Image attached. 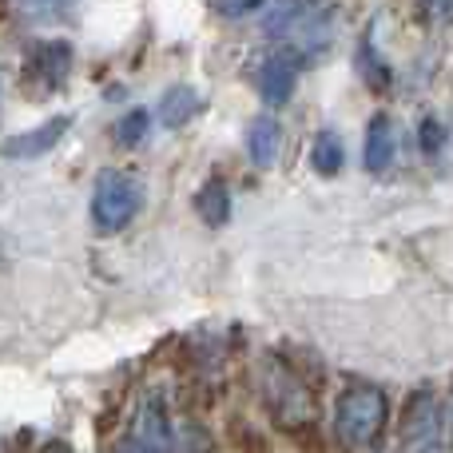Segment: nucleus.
Listing matches in <instances>:
<instances>
[{
  "label": "nucleus",
  "mask_w": 453,
  "mask_h": 453,
  "mask_svg": "<svg viewBox=\"0 0 453 453\" xmlns=\"http://www.w3.org/2000/svg\"><path fill=\"white\" fill-rule=\"evenodd\" d=\"M263 32L266 40H274V52H282L303 68L330 48L334 4H326V0H274L263 20Z\"/></svg>",
  "instance_id": "obj_1"
},
{
  "label": "nucleus",
  "mask_w": 453,
  "mask_h": 453,
  "mask_svg": "<svg viewBox=\"0 0 453 453\" xmlns=\"http://www.w3.org/2000/svg\"><path fill=\"white\" fill-rule=\"evenodd\" d=\"M258 390H263V406L279 430L303 434L319 422V398H314V390L282 358L258 362Z\"/></svg>",
  "instance_id": "obj_2"
},
{
  "label": "nucleus",
  "mask_w": 453,
  "mask_h": 453,
  "mask_svg": "<svg viewBox=\"0 0 453 453\" xmlns=\"http://www.w3.org/2000/svg\"><path fill=\"white\" fill-rule=\"evenodd\" d=\"M390 426V398L378 386H350L334 402V434L346 449L382 446Z\"/></svg>",
  "instance_id": "obj_3"
},
{
  "label": "nucleus",
  "mask_w": 453,
  "mask_h": 453,
  "mask_svg": "<svg viewBox=\"0 0 453 453\" xmlns=\"http://www.w3.org/2000/svg\"><path fill=\"white\" fill-rule=\"evenodd\" d=\"M143 207V183L132 172H104L92 191V223L100 234H119Z\"/></svg>",
  "instance_id": "obj_4"
},
{
  "label": "nucleus",
  "mask_w": 453,
  "mask_h": 453,
  "mask_svg": "<svg viewBox=\"0 0 453 453\" xmlns=\"http://www.w3.org/2000/svg\"><path fill=\"white\" fill-rule=\"evenodd\" d=\"M119 449H180L172 426V410H167L164 390H143L132 414V438L119 441Z\"/></svg>",
  "instance_id": "obj_5"
},
{
  "label": "nucleus",
  "mask_w": 453,
  "mask_h": 453,
  "mask_svg": "<svg viewBox=\"0 0 453 453\" xmlns=\"http://www.w3.org/2000/svg\"><path fill=\"white\" fill-rule=\"evenodd\" d=\"M441 430H446V410L434 390H414L402 410L398 422V446L402 449H441Z\"/></svg>",
  "instance_id": "obj_6"
},
{
  "label": "nucleus",
  "mask_w": 453,
  "mask_h": 453,
  "mask_svg": "<svg viewBox=\"0 0 453 453\" xmlns=\"http://www.w3.org/2000/svg\"><path fill=\"white\" fill-rule=\"evenodd\" d=\"M72 72V44L68 40H40L24 56V88L32 96H52L64 88Z\"/></svg>",
  "instance_id": "obj_7"
},
{
  "label": "nucleus",
  "mask_w": 453,
  "mask_h": 453,
  "mask_svg": "<svg viewBox=\"0 0 453 453\" xmlns=\"http://www.w3.org/2000/svg\"><path fill=\"white\" fill-rule=\"evenodd\" d=\"M295 80H298V64L287 60L282 52H271L255 68V88L266 100V108H282V104L295 96Z\"/></svg>",
  "instance_id": "obj_8"
},
{
  "label": "nucleus",
  "mask_w": 453,
  "mask_h": 453,
  "mask_svg": "<svg viewBox=\"0 0 453 453\" xmlns=\"http://www.w3.org/2000/svg\"><path fill=\"white\" fill-rule=\"evenodd\" d=\"M68 127H72V116H52L40 127H32V132H20L8 143H0V156L4 159H36V156H44V151H52L56 143L68 135Z\"/></svg>",
  "instance_id": "obj_9"
},
{
  "label": "nucleus",
  "mask_w": 453,
  "mask_h": 453,
  "mask_svg": "<svg viewBox=\"0 0 453 453\" xmlns=\"http://www.w3.org/2000/svg\"><path fill=\"white\" fill-rule=\"evenodd\" d=\"M398 156V140H394V119L378 111L366 124V143H362V164L370 175H386Z\"/></svg>",
  "instance_id": "obj_10"
},
{
  "label": "nucleus",
  "mask_w": 453,
  "mask_h": 453,
  "mask_svg": "<svg viewBox=\"0 0 453 453\" xmlns=\"http://www.w3.org/2000/svg\"><path fill=\"white\" fill-rule=\"evenodd\" d=\"M279 148H282V127L274 116H255L247 124V156L250 164L258 167V172H266V167H274V159H279Z\"/></svg>",
  "instance_id": "obj_11"
},
{
  "label": "nucleus",
  "mask_w": 453,
  "mask_h": 453,
  "mask_svg": "<svg viewBox=\"0 0 453 453\" xmlns=\"http://www.w3.org/2000/svg\"><path fill=\"white\" fill-rule=\"evenodd\" d=\"M199 111H203V100H199L196 88L175 84L172 92L159 100V124L164 127H183V124H191Z\"/></svg>",
  "instance_id": "obj_12"
},
{
  "label": "nucleus",
  "mask_w": 453,
  "mask_h": 453,
  "mask_svg": "<svg viewBox=\"0 0 453 453\" xmlns=\"http://www.w3.org/2000/svg\"><path fill=\"white\" fill-rule=\"evenodd\" d=\"M196 211L207 226H226V219H231V188H226L219 175H211V180L199 188Z\"/></svg>",
  "instance_id": "obj_13"
},
{
  "label": "nucleus",
  "mask_w": 453,
  "mask_h": 453,
  "mask_svg": "<svg viewBox=\"0 0 453 453\" xmlns=\"http://www.w3.org/2000/svg\"><path fill=\"white\" fill-rule=\"evenodd\" d=\"M346 164V148L338 140V132H319L314 135V148H311V167L319 175H338Z\"/></svg>",
  "instance_id": "obj_14"
},
{
  "label": "nucleus",
  "mask_w": 453,
  "mask_h": 453,
  "mask_svg": "<svg viewBox=\"0 0 453 453\" xmlns=\"http://www.w3.org/2000/svg\"><path fill=\"white\" fill-rule=\"evenodd\" d=\"M358 68H362V76H366V84L374 88V92H390L394 88V76H390V68L382 64V56H378L374 40H366V44L358 48Z\"/></svg>",
  "instance_id": "obj_15"
},
{
  "label": "nucleus",
  "mask_w": 453,
  "mask_h": 453,
  "mask_svg": "<svg viewBox=\"0 0 453 453\" xmlns=\"http://www.w3.org/2000/svg\"><path fill=\"white\" fill-rule=\"evenodd\" d=\"M16 12L24 16V20H64V16L76 8V0H12Z\"/></svg>",
  "instance_id": "obj_16"
},
{
  "label": "nucleus",
  "mask_w": 453,
  "mask_h": 453,
  "mask_svg": "<svg viewBox=\"0 0 453 453\" xmlns=\"http://www.w3.org/2000/svg\"><path fill=\"white\" fill-rule=\"evenodd\" d=\"M148 127H151L148 108H132V111H127V116L116 124V143H119V148H140L143 135H148Z\"/></svg>",
  "instance_id": "obj_17"
},
{
  "label": "nucleus",
  "mask_w": 453,
  "mask_h": 453,
  "mask_svg": "<svg viewBox=\"0 0 453 453\" xmlns=\"http://www.w3.org/2000/svg\"><path fill=\"white\" fill-rule=\"evenodd\" d=\"M418 135H422V151H426V156H438V151H446V127H441L438 119H422Z\"/></svg>",
  "instance_id": "obj_18"
},
{
  "label": "nucleus",
  "mask_w": 453,
  "mask_h": 453,
  "mask_svg": "<svg viewBox=\"0 0 453 453\" xmlns=\"http://www.w3.org/2000/svg\"><path fill=\"white\" fill-rule=\"evenodd\" d=\"M263 0H215V8H219L223 16H242V12H250V8H258Z\"/></svg>",
  "instance_id": "obj_19"
},
{
  "label": "nucleus",
  "mask_w": 453,
  "mask_h": 453,
  "mask_svg": "<svg viewBox=\"0 0 453 453\" xmlns=\"http://www.w3.org/2000/svg\"><path fill=\"white\" fill-rule=\"evenodd\" d=\"M430 4H434V12H438L441 20H446V16H449V0H430Z\"/></svg>",
  "instance_id": "obj_20"
}]
</instances>
